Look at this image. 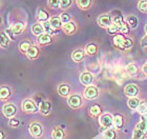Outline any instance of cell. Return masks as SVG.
I'll return each mask as SVG.
<instances>
[{
    "instance_id": "30bf717a",
    "label": "cell",
    "mask_w": 147,
    "mask_h": 139,
    "mask_svg": "<svg viewBox=\"0 0 147 139\" xmlns=\"http://www.w3.org/2000/svg\"><path fill=\"white\" fill-rule=\"evenodd\" d=\"M92 81H94V76H92L89 72H84L80 75V82L84 85H92Z\"/></svg>"
},
{
    "instance_id": "d6a6232c",
    "label": "cell",
    "mask_w": 147,
    "mask_h": 139,
    "mask_svg": "<svg viewBox=\"0 0 147 139\" xmlns=\"http://www.w3.org/2000/svg\"><path fill=\"white\" fill-rule=\"evenodd\" d=\"M90 114L92 115V116H99V115L101 114V108L99 106L98 104H95L92 105V108H90Z\"/></svg>"
},
{
    "instance_id": "ac0fdd59",
    "label": "cell",
    "mask_w": 147,
    "mask_h": 139,
    "mask_svg": "<svg viewBox=\"0 0 147 139\" xmlns=\"http://www.w3.org/2000/svg\"><path fill=\"white\" fill-rule=\"evenodd\" d=\"M126 38L123 35H116L113 37V44L119 47V49H124V41Z\"/></svg>"
},
{
    "instance_id": "83f0119b",
    "label": "cell",
    "mask_w": 147,
    "mask_h": 139,
    "mask_svg": "<svg viewBox=\"0 0 147 139\" xmlns=\"http://www.w3.org/2000/svg\"><path fill=\"white\" fill-rule=\"evenodd\" d=\"M49 14L44 11V9H40L39 11H38V20H39L40 22H46L47 20H49Z\"/></svg>"
},
{
    "instance_id": "f546056e",
    "label": "cell",
    "mask_w": 147,
    "mask_h": 139,
    "mask_svg": "<svg viewBox=\"0 0 147 139\" xmlns=\"http://www.w3.org/2000/svg\"><path fill=\"white\" fill-rule=\"evenodd\" d=\"M97 45L94 43H88L86 45L85 47V52L88 54V55H95L96 53H97Z\"/></svg>"
},
{
    "instance_id": "4316f807",
    "label": "cell",
    "mask_w": 147,
    "mask_h": 139,
    "mask_svg": "<svg viewBox=\"0 0 147 139\" xmlns=\"http://www.w3.org/2000/svg\"><path fill=\"white\" fill-rule=\"evenodd\" d=\"M11 96V90L9 87H5V85H2L1 87V90H0V97L2 100H6Z\"/></svg>"
},
{
    "instance_id": "60d3db41",
    "label": "cell",
    "mask_w": 147,
    "mask_h": 139,
    "mask_svg": "<svg viewBox=\"0 0 147 139\" xmlns=\"http://www.w3.org/2000/svg\"><path fill=\"white\" fill-rule=\"evenodd\" d=\"M9 127H17L19 125V124H20V121H19V119H17V118L13 117V118H11V119H9Z\"/></svg>"
},
{
    "instance_id": "8992f818",
    "label": "cell",
    "mask_w": 147,
    "mask_h": 139,
    "mask_svg": "<svg viewBox=\"0 0 147 139\" xmlns=\"http://www.w3.org/2000/svg\"><path fill=\"white\" fill-rule=\"evenodd\" d=\"M124 93H125L126 96H128L129 98L130 97H137L139 94L138 85L135 83H128L124 87Z\"/></svg>"
},
{
    "instance_id": "4dcf8cb0",
    "label": "cell",
    "mask_w": 147,
    "mask_h": 139,
    "mask_svg": "<svg viewBox=\"0 0 147 139\" xmlns=\"http://www.w3.org/2000/svg\"><path fill=\"white\" fill-rule=\"evenodd\" d=\"M127 24L130 26V28H137V24H138V20L136 18V16H132V15H129L127 17Z\"/></svg>"
},
{
    "instance_id": "74e56055",
    "label": "cell",
    "mask_w": 147,
    "mask_h": 139,
    "mask_svg": "<svg viewBox=\"0 0 147 139\" xmlns=\"http://www.w3.org/2000/svg\"><path fill=\"white\" fill-rule=\"evenodd\" d=\"M60 18H61V21L62 23H67L71 20V16L68 15L67 13H62L61 15H60Z\"/></svg>"
},
{
    "instance_id": "d590c367",
    "label": "cell",
    "mask_w": 147,
    "mask_h": 139,
    "mask_svg": "<svg viewBox=\"0 0 147 139\" xmlns=\"http://www.w3.org/2000/svg\"><path fill=\"white\" fill-rule=\"evenodd\" d=\"M119 30H120V28L117 24H115V23H111V24H110L109 26L107 28V32L109 33V34H111V35L116 34V33L119 31Z\"/></svg>"
},
{
    "instance_id": "7dc6e473",
    "label": "cell",
    "mask_w": 147,
    "mask_h": 139,
    "mask_svg": "<svg viewBox=\"0 0 147 139\" xmlns=\"http://www.w3.org/2000/svg\"><path fill=\"white\" fill-rule=\"evenodd\" d=\"M145 32H146V34H147V23H146V25H145Z\"/></svg>"
},
{
    "instance_id": "bcb514c9",
    "label": "cell",
    "mask_w": 147,
    "mask_h": 139,
    "mask_svg": "<svg viewBox=\"0 0 147 139\" xmlns=\"http://www.w3.org/2000/svg\"><path fill=\"white\" fill-rule=\"evenodd\" d=\"M0 134H1V137H0V139H4V132H3V131H1V132H0Z\"/></svg>"
},
{
    "instance_id": "ba28073f",
    "label": "cell",
    "mask_w": 147,
    "mask_h": 139,
    "mask_svg": "<svg viewBox=\"0 0 147 139\" xmlns=\"http://www.w3.org/2000/svg\"><path fill=\"white\" fill-rule=\"evenodd\" d=\"M68 104L73 108H78L82 104V97L78 94H74L68 98Z\"/></svg>"
},
{
    "instance_id": "f1b7e54d",
    "label": "cell",
    "mask_w": 147,
    "mask_h": 139,
    "mask_svg": "<svg viewBox=\"0 0 147 139\" xmlns=\"http://www.w3.org/2000/svg\"><path fill=\"white\" fill-rule=\"evenodd\" d=\"M103 137H104V139H116V131L113 130V129H106V131L103 133Z\"/></svg>"
},
{
    "instance_id": "d4e9b609",
    "label": "cell",
    "mask_w": 147,
    "mask_h": 139,
    "mask_svg": "<svg viewBox=\"0 0 147 139\" xmlns=\"http://www.w3.org/2000/svg\"><path fill=\"white\" fill-rule=\"evenodd\" d=\"M92 3V0H77V4L81 9H88Z\"/></svg>"
},
{
    "instance_id": "d6986e66",
    "label": "cell",
    "mask_w": 147,
    "mask_h": 139,
    "mask_svg": "<svg viewBox=\"0 0 147 139\" xmlns=\"http://www.w3.org/2000/svg\"><path fill=\"white\" fill-rule=\"evenodd\" d=\"M23 30H24V23L23 22H17L11 28V31H12V33L14 35L21 34L22 32H23Z\"/></svg>"
},
{
    "instance_id": "8d00e7d4",
    "label": "cell",
    "mask_w": 147,
    "mask_h": 139,
    "mask_svg": "<svg viewBox=\"0 0 147 139\" xmlns=\"http://www.w3.org/2000/svg\"><path fill=\"white\" fill-rule=\"evenodd\" d=\"M71 4H73V0H61V2H60V7L63 9H68Z\"/></svg>"
},
{
    "instance_id": "cb8c5ba5",
    "label": "cell",
    "mask_w": 147,
    "mask_h": 139,
    "mask_svg": "<svg viewBox=\"0 0 147 139\" xmlns=\"http://www.w3.org/2000/svg\"><path fill=\"white\" fill-rule=\"evenodd\" d=\"M127 104H128L129 108L136 110V108H138L139 105H140V100H139L137 97H130V98L128 99V101H127Z\"/></svg>"
},
{
    "instance_id": "f35d334b",
    "label": "cell",
    "mask_w": 147,
    "mask_h": 139,
    "mask_svg": "<svg viewBox=\"0 0 147 139\" xmlns=\"http://www.w3.org/2000/svg\"><path fill=\"white\" fill-rule=\"evenodd\" d=\"M138 111L141 113V114H146L147 113V102H142L140 103L138 108Z\"/></svg>"
},
{
    "instance_id": "836d02e7",
    "label": "cell",
    "mask_w": 147,
    "mask_h": 139,
    "mask_svg": "<svg viewBox=\"0 0 147 139\" xmlns=\"http://www.w3.org/2000/svg\"><path fill=\"white\" fill-rule=\"evenodd\" d=\"M1 46L2 47H7L9 46V37H7V35H5L4 32L1 33Z\"/></svg>"
},
{
    "instance_id": "ab89813d",
    "label": "cell",
    "mask_w": 147,
    "mask_h": 139,
    "mask_svg": "<svg viewBox=\"0 0 147 139\" xmlns=\"http://www.w3.org/2000/svg\"><path fill=\"white\" fill-rule=\"evenodd\" d=\"M60 2L61 0H49V5L53 9H57L60 6Z\"/></svg>"
},
{
    "instance_id": "4fadbf2b",
    "label": "cell",
    "mask_w": 147,
    "mask_h": 139,
    "mask_svg": "<svg viewBox=\"0 0 147 139\" xmlns=\"http://www.w3.org/2000/svg\"><path fill=\"white\" fill-rule=\"evenodd\" d=\"M62 31L67 35L73 34L74 32L76 31V24H75V22L69 21L67 23H63L62 24Z\"/></svg>"
},
{
    "instance_id": "7bdbcfd3",
    "label": "cell",
    "mask_w": 147,
    "mask_h": 139,
    "mask_svg": "<svg viewBox=\"0 0 147 139\" xmlns=\"http://www.w3.org/2000/svg\"><path fill=\"white\" fill-rule=\"evenodd\" d=\"M132 46V40L129 38H126L124 41V49H130Z\"/></svg>"
},
{
    "instance_id": "b9f144b4",
    "label": "cell",
    "mask_w": 147,
    "mask_h": 139,
    "mask_svg": "<svg viewBox=\"0 0 147 139\" xmlns=\"http://www.w3.org/2000/svg\"><path fill=\"white\" fill-rule=\"evenodd\" d=\"M129 28H130V26H129V25L127 24L126 22H124V23H123L122 26L120 28V31L122 32L123 34H128L129 31H130V30H129Z\"/></svg>"
},
{
    "instance_id": "ffe728a7",
    "label": "cell",
    "mask_w": 147,
    "mask_h": 139,
    "mask_svg": "<svg viewBox=\"0 0 147 139\" xmlns=\"http://www.w3.org/2000/svg\"><path fill=\"white\" fill-rule=\"evenodd\" d=\"M39 54H40L39 49H38L37 46H35V45H32L31 47H30V49L28 51V53H26V55H28V57L30 59H36V58H38Z\"/></svg>"
},
{
    "instance_id": "7402d4cb",
    "label": "cell",
    "mask_w": 147,
    "mask_h": 139,
    "mask_svg": "<svg viewBox=\"0 0 147 139\" xmlns=\"http://www.w3.org/2000/svg\"><path fill=\"white\" fill-rule=\"evenodd\" d=\"M123 124H124V120H123L122 115L117 114L113 116V125L116 127V129H122Z\"/></svg>"
},
{
    "instance_id": "3957f363",
    "label": "cell",
    "mask_w": 147,
    "mask_h": 139,
    "mask_svg": "<svg viewBox=\"0 0 147 139\" xmlns=\"http://www.w3.org/2000/svg\"><path fill=\"white\" fill-rule=\"evenodd\" d=\"M2 113L6 118H9V119H11V118L15 117L16 113H17V108H16L15 105L12 104V103H6V104L3 105Z\"/></svg>"
},
{
    "instance_id": "1f68e13d",
    "label": "cell",
    "mask_w": 147,
    "mask_h": 139,
    "mask_svg": "<svg viewBox=\"0 0 147 139\" xmlns=\"http://www.w3.org/2000/svg\"><path fill=\"white\" fill-rule=\"evenodd\" d=\"M31 46H32L31 43H30L28 41H22L21 43H20V45H19V49H20V51H21L22 53H25V54H26Z\"/></svg>"
},
{
    "instance_id": "603a6c76",
    "label": "cell",
    "mask_w": 147,
    "mask_h": 139,
    "mask_svg": "<svg viewBox=\"0 0 147 139\" xmlns=\"http://www.w3.org/2000/svg\"><path fill=\"white\" fill-rule=\"evenodd\" d=\"M126 72H127V74H128L129 76H137L139 72V68L135 63H130V64H128L126 66Z\"/></svg>"
},
{
    "instance_id": "ee69618b",
    "label": "cell",
    "mask_w": 147,
    "mask_h": 139,
    "mask_svg": "<svg viewBox=\"0 0 147 139\" xmlns=\"http://www.w3.org/2000/svg\"><path fill=\"white\" fill-rule=\"evenodd\" d=\"M141 44H142V46H147V35H145L144 37L142 38Z\"/></svg>"
},
{
    "instance_id": "8fae6325",
    "label": "cell",
    "mask_w": 147,
    "mask_h": 139,
    "mask_svg": "<svg viewBox=\"0 0 147 139\" xmlns=\"http://www.w3.org/2000/svg\"><path fill=\"white\" fill-rule=\"evenodd\" d=\"M49 24H51V28L53 30H57L59 28H62V21H61V18H60V16H53L49 18Z\"/></svg>"
},
{
    "instance_id": "7a4b0ae2",
    "label": "cell",
    "mask_w": 147,
    "mask_h": 139,
    "mask_svg": "<svg viewBox=\"0 0 147 139\" xmlns=\"http://www.w3.org/2000/svg\"><path fill=\"white\" fill-rule=\"evenodd\" d=\"M99 123L103 129H110L113 124V117L109 114H103L99 118Z\"/></svg>"
},
{
    "instance_id": "6da1fadb",
    "label": "cell",
    "mask_w": 147,
    "mask_h": 139,
    "mask_svg": "<svg viewBox=\"0 0 147 139\" xmlns=\"http://www.w3.org/2000/svg\"><path fill=\"white\" fill-rule=\"evenodd\" d=\"M147 134V121L145 119L141 120L137 125L134 131V135L131 139H144Z\"/></svg>"
},
{
    "instance_id": "2e32d148",
    "label": "cell",
    "mask_w": 147,
    "mask_h": 139,
    "mask_svg": "<svg viewBox=\"0 0 147 139\" xmlns=\"http://www.w3.org/2000/svg\"><path fill=\"white\" fill-rule=\"evenodd\" d=\"M53 139H64L65 138V132L63 129L59 127H56L52 132Z\"/></svg>"
},
{
    "instance_id": "f6af8a7d",
    "label": "cell",
    "mask_w": 147,
    "mask_h": 139,
    "mask_svg": "<svg viewBox=\"0 0 147 139\" xmlns=\"http://www.w3.org/2000/svg\"><path fill=\"white\" fill-rule=\"evenodd\" d=\"M142 71H143V73H144L145 75H147V62L142 66Z\"/></svg>"
},
{
    "instance_id": "7c38bea8",
    "label": "cell",
    "mask_w": 147,
    "mask_h": 139,
    "mask_svg": "<svg viewBox=\"0 0 147 139\" xmlns=\"http://www.w3.org/2000/svg\"><path fill=\"white\" fill-rule=\"evenodd\" d=\"M51 108H52V105H51V102L49 101L44 100V101L39 102V111L43 115H49L51 113Z\"/></svg>"
},
{
    "instance_id": "e575fe53",
    "label": "cell",
    "mask_w": 147,
    "mask_h": 139,
    "mask_svg": "<svg viewBox=\"0 0 147 139\" xmlns=\"http://www.w3.org/2000/svg\"><path fill=\"white\" fill-rule=\"evenodd\" d=\"M138 9L141 12L147 13V0H140V2L138 3Z\"/></svg>"
},
{
    "instance_id": "44dd1931",
    "label": "cell",
    "mask_w": 147,
    "mask_h": 139,
    "mask_svg": "<svg viewBox=\"0 0 147 139\" xmlns=\"http://www.w3.org/2000/svg\"><path fill=\"white\" fill-rule=\"evenodd\" d=\"M84 58V52L82 49H76L71 53V59L74 61L76 62H80L82 61V59Z\"/></svg>"
},
{
    "instance_id": "484cf974",
    "label": "cell",
    "mask_w": 147,
    "mask_h": 139,
    "mask_svg": "<svg viewBox=\"0 0 147 139\" xmlns=\"http://www.w3.org/2000/svg\"><path fill=\"white\" fill-rule=\"evenodd\" d=\"M52 41V38H51V35L47 34V33H43L42 35H40L38 37V42L41 44H47Z\"/></svg>"
},
{
    "instance_id": "277c9868",
    "label": "cell",
    "mask_w": 147,
    "mask_h": 139,
    "mask_svg": "<svg viewBox=\"0 0 147 139\" xmlns=\"http://www.w3.org/2000/svg\"><path fill=\"white\" fill-rule=\"evenodd\" d=\"M99 96V90L94 85H88L84 91V97L88 100H94V99L98 98Z\"/></svg>"
},
{
    "instance_id": "5b68a950",
    "label": "cell",
    "mask_w": 147,
    "mask_h": 139,
    "mask_svg": "<svg viewBox=\"0 0 147 139\" xmlns=\"http://www.w3.org/2000/svg\"><path fill=\"white\" fill-rule=\"evenodd\" d=\"M28 131H30V134L33 137L39 138L42 135V125L40 123H38V122H33L32 124H30Z\"/></svg>"
},
{
    "instance_id": "e0dca14e",
    "label": "cell",
    "mask_w": 147,
    "mask_h": 139,
    "mask_svg": "<svg viewBox=\"0 0 147 139\" xmlns=\"http://www.w3.org/2000/svg\"><path fill=\"white\" fill-rule=\"evenodd\" d=\"M45 31V28H44V25L41 24V23H36L32 26V33L35 35V36H38L39 37L40 35H42Z\"/></svg>"
},
{
    "instance_id": "9a60e30c",
    "label": "cell",
    "mask_w": 147,
    "mask_h": 139,
    "mask_svg": "<svg viewBox=\"0 0 147 139\" xmlns=\"http://www.w3.org/2000/svg\"><path fill=\"white\" fill-rule=\"evenodd\" d=\"M58 93L59 95L62 97H67L71 93V87L67 83H62L58 87Z\"/></svg>"
},
{
    "instance_id": "5bb4252c",
    "label": "cell",
    "mask_w": 147,
    "mask_h": 139,
    "mask_svg": "<svg viewBox=\"0 0 147 139\" xmlns=\"http://www.w3.org/2000/svg\"><path fill=\"white\" fill-rule=\"evenodd\" d=\"M111 19H113V23L117 24L119 28H121L124 23V18H123V16L120 14L119 12H113V16H111Z\"/></svg>"
},
{
    "instance_id": "52a82bcc",
    "label": "cell",
    "mask_w": 147,
    "mask_h": 139,
    "mask_svg": "<svg viewBox=\"0 0 147 139\" xmlns=\"http://www.w3.org/2000/svg\"><path fill=\"white\" fill-rule=\"evenodd\" d=\"M22 110L25 112V113H36L38 111L37 108V105L35 104V102L31 99H26L23 101L22 103Z\"/></svg>"
},
{
    "instance_id": "9c48e42d",
    "label": "cell",
    "mask_w": 147,
    "mask_h": 139,
    "mask_svg": "<svg viewBox=\"0 0 147 139\" xmlns=\"http://www.w3.org/2000/svg\"><path fill=\"white\" fill-rule=\"evenodd\" d=\"M98 23L102 28H108L111 23H113V19H111V15H107V14H103L98 18Z\"/></svg>"
}]
</instances>
